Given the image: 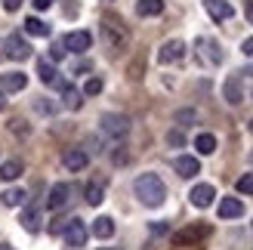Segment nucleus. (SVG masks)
<instances>
[{
    "label": "nucleus",
    "instance_id": "31",
    "mask_svg": "<svg viewBox=\"0 0 253 250\" xmlns=\"http://www.w3.org/2000/svg\"><path fill=\"white\" fill-rule=\"evenodd\" d=\"M22 6V0H3V9H9V12H16Z\"/></svg>",
    "mask_w": 253,
    "mask_h": 250
},
{
    "label": "nucleus",
    "instance_id": "22",
    "mask_svg": "<svg viewBox=\"0 0 253 250\" xmlns=\"http://www.w3.org/2000/svg\"><path fill=\"white\" fill-rule=\"evenodd\" d=\"M25 31H28V34H34V37H49V25H46L43 19L31 16V19H25Z\"/></svg>",
    "mask_w": 253,
    "mask_h": 250
},
{
    "label": "nucleus",
    "instance_id": "37",
    "mask_svg": "<svg viewBox=\"0 0 253 250\" xmlns=\"http://www.w3.org/2000/svg\"><path fill=\"white\" fill-rule=\"evenodd\" d=\"M0 250H12V247H9V244H0Z\"/></svg>",
    "mask_w": 253,
    "mask_h": 250
},
{
    "label": "nucleus",
    "instance_id": "21",
    "mask_svg": "<svg viewBox=\"0 0 253 250\" xmlns=\"http://www.w3.org/2000/svg\"><path fill=\"white\" fill-rule=\"evenodd\" d=\"M136 12H139V16H161V12H164V0H139Z\"/></svg>",
    "mask_w": 253,
    "mask_h": 250
},
{
    "label": "nucleus",
    "instance_id": "34",
    "mask_svg": "<svg viewBox=\"0 0 253 250\" xmlns=\"http://www.w3.org/2000/svg\"><path fill=\"white\" fill-rule=\"evenodd\" d=\"M241 49H244V56H253V37H247V41H244V46H241Z\"/></svg>",
    "mask_w": 253,
    "mask_h": 250
},
{
    "label": "nucleus",
    "instance_id": "7",
    "mask_svg": "<svg viewBox=\"0 0 253 250\" xmlns=\"http://www.w3.org/2000/svg\"><path fill=\"white\" fill-rule=\"evenodd\" d=\"M185 56V43L182 41H167L161 49H158V62L161 65H170V62H179Z\"/></svg>",
    "mask_w": 253,
    "mask_h": 250
},
{
    "label": "nucleus",
    "instance_id": "1",
    "mask_svg": "<svg viewBox=\"0 0 253 250\" xmlns=\"http://www.w3.org/2000/svg\"><path fill=\"white\" fill-rule=\"evenodd\" d=\"M133 192L145 207H161L164 198H167V185H164L161 176H155V173H142V176L133 182Z\"/></svg>",
    "mask_w": 253,
    "mask_h": 250
},
{
    "label": "nucleus",
    "instance_id": "9",
    "mask_svg": "<svg viewBox=\"0 0 253 250\" xmlns=\"http://www.w3.org/2000/svg\"><path fill=\"white\" fill-rule=\"evenodd\" d=\"M173 170L179 173L182 179H192V176L201 173V164H198V158H192V155H179V158H173Z\"/></svg>",
    "mask_w": 253,
    "mask_h": 250
},
{
    "label": "nucleus",
    "instance_id": "13",
    "mask_svg": "<svg viewBox=\"0 0 253 250\" xmlns=\"http://www.w3.org/2000/svg\"><path fill=\"white\" fill-rule=\"evenodd\" d=\"M204 6H207V12H210L216 22H225V19L235 16V9H232L229 0H204Z\"/></svg>",
    "mask_w": 253,
    "mask_h": 250
},
{
    "label": "nucleus",
    "instance_id": "30",
    "mask_svg": "<svg viewBox=\"0 0 253 250\" xmlns=\"http://www.w3.org/2000/svg\"><path fill=\"white\" fill-rule=\"evenodd\" d=\"M49 56H53V59H62V56H65V46H62V43H56L53 49H49Z\"/></svg>",
    "mask_w": 253,
    "mask_h": 250
},
{
    "label": "nucleus",
    "instance_id": "12",
    "mask_svg": "<svg viewBox=\"0 0 253 250\" xmlns=\"http://www.w3.org/2000/svg\"><path fill=\"white\" fill-rule=\"evenodd\" d=\"M25 83H28V78H25L22 71H6V74H0V90H6V93L25 90Z\"/></svg>",
    "mask_w": 253,
    "mask_h": 250
},
{
    "label": "nucleus",
    "instance_id": "26",
    "mask_svg": "<svg viewBox=\"0 0 253 250\" xmlns=\"http://www.w3.org/2000/svg\"><path fill=\"white\" fill-rule=\"evenodd\" d=\"M102 195H105V189H102L99 182H90V185H86V204L99 207V204H102Z\"/></svg>",
    "mask_w": 253,
    "mask_h": 250
},
{
    "label": "nucleus",
    "instance_id": "20",
    "mask_svg": "<svg viewBox=\"0 0 253 250\" xmlns=\"http://www.w3.org/2000/svg\"><path fill=\"white\" fill-rule=\"evenodd\" d=\"M22 226L28 229V232H37V229H41V210H37L34 204L22 210Z\"/></svg>",
    "mask_w": 253,
    "mask_h": 250
},
{
    "label": "nucleus",
    "instance_id": "10",
    "mask_svg": "<svg viewBox=\"0 0 253 250\" xmlns=\"http://www.w3.org/2000/svg\"><path fill=\"white\" fill-rule=\"evenodd\" d=\"M188 198H192L195 207H210L213 198H216V189H213L210 182H201V185H195V189L188 192Z\"/></svg>",
    "mask_w": 253,
    "mask_h": 250
},
{
    "label": "nucleus",
    "instance_id": "27",
    "mask_svg": "<svg viewBox=\"0 0 253 250\" xmlns=\"http://www.w3.org/2000/svg\"><path fill=\"white\" fill-rule=\"evenodd\" d=\"M238 192H241V195H253V173H244V176L238 179Z\"/></svg>",
    "mask_w": 253,
    "mask_h": 250
},
{
    "label": "nucleus",
    "instance_id": "23",
    "mask_svg": "<svg viewBox=\"0 0 253 250\" xmlns=\"http://www.w3.org/2000/svg\"><path fill=\"white\" fill-rule=\"evenodd\" d=\"M195 148H198V155H213V152H216V136L201 133L198 139H195Z\"/></svg>",
    "mask_w": 253,
    "mask_h": 250
},
{
    "label": "nucleus",
    "instance_id": "17",
    "mask_svg": "<svg viewBox=\"0 0 253 250\" xmlns=\"http://www.w3.org/2000/svg\"><path fill=\"white\" fill-rule=\"evenodd\" d=\"M25 173V164L19 158H12V161H6V164H0V179L3 182H12V179H19Z\"/></svg>",
    "mask_w": 253,
    "mask_h": 250
},
{
    "label": "nucleus",
    "instance_id": "11",
    "mask_svg": "<svg viewBox=\"0 0 253 250\" xmlns=\"http://www.w3.org/2000/svg\"><path fill=\"white\" fill-rule=\"evenodd\" d=\"M68 195H71V185L68 182H56L53 189H49V198H46V207L49 210H59L68 204Z\"/></svg>",
    "mask_w": 253,
    "mask_h": 250
},
{
    "label": "nucleus",
    "instance_id": "33",
    "mask_svg": "<svg viewBox=\"0 0 253 250\" xmlns=\"http://www.w3.org/2000/svg\"><path fill=\"white\" fill-rule=\"evenodd\" d=\"M53 6V0H34V9H49Z\"/></svg>",
    "mask_w": 253,
    "mask_h": 250
},
{
    "label": "nucleus",
    "instance_id": "4",
    "mask_svg": "<svg viewBox=\"0 0 253 250\" xmlns=\"http://www.w3.org/2000/svg\"><path fill=\"white\" fill-rule=\"evenodd\" d=\"M210 235V226H204V222H198V226H188V229H182V232H176L173 235V244H198V241H204Z\"/></svg>",
    "mask_w": 253,
    "mask_h": 250
},
{
    "label": "nucleus",
    "instance_id": "3",
    "mask_svg": "<svg viewBox=\"0 0 253 250\" xmlns=\"http://www.w3.org/2000/svg\"><path fill=\"white\" fill-rule=\"evenodd\" d=\"M102 133L111 139H124L130 133V118L126 115H102Z\"/></svg>",
    "mask_w": 253,
    "mask_h": 250
},
{
    "label": "nucleus",
    "instance_id": "29",
    "mask_svg": "<svg viewBox=\"0 0 253 250\" xmlns=\"http://www.w3.org/2000/svg\"><path fill=\"white\" fill-rule=\"evenodd\" d=\"M167 142H170V145H182V142H185V136H182L179 130H173V133H167Z\"/></svg>",
    "mask_w": 253,
    "mask_h": 250
},
{
    "label": "nucleus",
    "instance_id": "6",
    "mask_svg": "<svg viewBox=\"0 0 253 250\" xmlns=\"http://www.w3.org/2000/svg\"><path fill=\"white\" fill-rule=\"evenodd\" d=\"M65 241H68V247H84L86 244V226H84V219H68L65 222Z\"/></svg>",
    "mask_w": 253,
    "mask_h": 250
},
{
    "label": "nucleus",
    "instance_id": "14",
    "mask_svg": "<svg viewBox=\"0 0 253 250\" xmlns=\"http://www.w3.org/2000/svg\"><path fill=\"white\" fill-rule=\"evenodd\" d=\"M86 161H90V158H86V152H84V148H68V152L62 155V164H65L71 173L84 170V167H86Z\"/></svg>",
    "mask_w": 253,
    "mask_h": 250
},
{
    "label": "nucleus",
    "instance_id": "16",
    "mask_svg": "<svg viewBox=\"0 0 253 250\" xmlns=\"http://www.w3.org/2000/svg\"><path fill=\"white\" fill-rule=\"evenodd\" d=\"M219 216H222V219H238V216H244V204L238 201V198H222V201H219Z\"/></svg>",
    "mask_w": 253,
    "mask_h": 250
},
{
    "label": "nucleus",
    "instance_id": "8",
    "mask_svg": "<svg viewBox=\"0 0 253 250\" xmlns=\"http://www.w3.org/2000/svg\"><path fill=\"white\" fill-rule=\"evenodd\" d=\"M90 43H93V34H90V31H71L65 41H62V46L71 49V53H86V49H90Z\"/></svg>",
    "mask_w": 253,
    "mask_h": 250
},
{
    "label": "nucleus",
    "instance_id": "18",
    "mask_svg": "<svg viewBox=\"0 0 253 250\" xmlns=\"http://www.w3.org/2000/svg\"><path fill=\"white\" fill-rule=\"evenodd\" d=\"M93 235H96V238H111V235H115V219H111V216H99L96 222H93Z\"/></svg>",
    "mask_w": 253,
    "mask_h": 250
},
{
    "label": "nucleus",
    "instance_id": "24",
    "mask_svg": "<svg viewBox=\"0 0 253 250\" xmlns=\"http://www.w3.org/2000/svg\"><path fill=\"white\" fill-rule=\"evenodd\" d=\"M225 99H229V102L232 105H238V102H241V78H229V81H225Z\"/></svg>",
    "mask_w": 253,
    "mask_h": 250
},
{
    "label": "nucleus",
    "instance_id": "39",
    "mask_svg": "<svg viewBox=\"0 0 253 250\" xmlns=\"http://www.w3.org/2000/svg\"><path fill=\"white\" fill-rule=\"evenodd\" d=\"M250 133H253V121H250Z\"/></svg>",
    "mask_w": 253,
    "mask_h": 250
},
{
    "label": "nucleus",
    "instance_id": "15",
    "mask_svg": "<svg viewBox=\"0 0 253 250\" xmlns=\"http://www.w3.org/2000/svg\"><path fill=\"white\" fill-rule=\"evenodd\" d=\"M37 78H41L43 83H49V86H59V90L65 86V81L59 78V71L49 65V62H37Z\"/></svg>",
    "mask_w": 253,
    "mask_h": 250
},
{
    "label": "nucleus",
    "instance_id": "38",
    "mask_svg": "<svg viewBox=\"0 0 253 250\" xmlns=\"http://www.w3.org/2000/svg\"><path fill=\"white\" fill-rule=\"evenodd\" d=\"M102 250H124V247H102Z\"/></svg>",
    "mask_w": 253,
    "mask_h": 250
},
{
    "label": "nucleus",
    "instance_id": "35",
    "mask_svg": "<svg viewBox=\"0 0 253 250\" xmlns=\"http://www.w3.org/2000/svg\"><path fill=\"white\" fill-rule=\"evenodd\" d=\"M247 19H250V25H253V0L247 3Z\"/></svg>",
    "mask_w": 253,
    "mask_h": 250
},
{
    "label": "nucleus",
    "instance_id": "25",
    "mask_svg": "<svg viewBox=\"0 0 253 250\" xmlns=\"http://www.w3.org/2000/svg\"><path fill=\"white\" fill-rule=\"evenodd\" d=\"M25 198H28V195H25V189H6L3 195H0V201H3L6 207H22Z\"/></svg>",
    "mask_w": 253,
    "mask_h": 250
},
{
    "label": "nucleus",
    "instance_id": "2",
    "mask_svg": "<svg viewBox=\"0 0 253 250\" xmlns=\"http://www.w3.org/2000/svg\"><path fill=\"white\" fill-rule=\"evenodd\" d=\"M99 31H102V41L111 53H121V49H126V43H130V31H126V25L118 16H102Z\"/></svg>",
    "mask_w": 253,
    "mask_h": 250
},
{
    "label": "nucleus",
    "instance_id": "19",
    "mask_svg": "<svg viewBox=\"0 0 253 250\" xmlns=\"http://www.w3.org/2000/svg\"><path fill=\"white\" fill-rule=\"evenodd\" d=\"M62 102H65V108L78 111V108L84 105V99H81V90H74L71 83H65V86H62Z\"/></svg>",
    "mask_w": 253,
    "mask_h": 250
},
{
    "label": "nucleus",
    "instance_id": "36",
    "mask_svg": "<svg viewBox=\"0 0 253 250\" xmlns=\"http://www.w3.org/2000/svg\"><path fill=\"white\" fill-rule=\"evenodd\" d=\"M6 108V99H3V90H0V111Z\"/></svg>",
    "mask_w": 253,
    "mask_h": 250
},
{
    "label": "nucleus",
    "instance_id": "32",
    "mask_svg": "<svg viewBox=\"0 0 253 250\" xmlns=\"http://www.w3.org/2000/svg\"><path fill=\"white\" fill-rule=\"evenodd\" d=\"M34 108L43 111V115H49V111H53V105H49V102H34Z\"/></svg>",
    "mask_w": 253,
    "mask_h": 250
},
{
    "label": "nucleus",
    "instance_id": "28",
    "mask_svg": "<svg viewBox=\"0 0 253 250\" xmlns=\"http://www.w3.org/2000/svg\"><path fill=\"white\" fill-rule=\"evenodd\" d=\"M84 93L86 96H99V93H102V78H90L86 86H84Z\"/></svg>",
    "mask_w": 253,
    "mask_h": 250
},
{
    "label": "nucleus",
    "instance_id": "5",
    "mask_svg": "<svg viewBox=\"0 0 253 250\" xmlns=\"http://www.w3.org/2000/svg\"><path fill=\"white\" fill-rule=\"evenodd\" d=\"M6 56L16 59V62H25V59L31 56V43L25 41L22 34H9L6 37Z\"/></svg>",
    "mask_w": 253,
    "mask_h": 250
}]
</instances>
